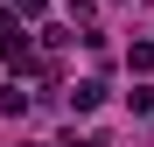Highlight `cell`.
I'll list each match as a JSON object with an SVG mask.
<instances>
[{"mask_svg": "<svg viewBox=\"0 0 154 147\" xmlns=\"http://www.w3.org/2000/svg\"><path fill=\"white\" fill-rule=\"evenodd\" d=\"M98 98H105V84H98V77L70 84V112H98Z\"/></svg>", "mask_w": 154, "mask_h": 147, "instance_id": "1", "label": "cell"}, {"mask_svg": "<svg viewBox=\"0 0 154 147\" xmlns=\"http://www.w3.org/2000/svg\"><path fill=\"white\" fill-rule=\"evenodd\" d=\"M133 70H154V42H133Z\"/></svg>", "mask_w": 154, "mask_h": 147, "instance_id": "3", "label": "cell"}, {"mask_svg": "<svg viewBox=\"0 0 154 147\" xmlns=\"http://www.w3.org/2000/svg\"><path fill=\"white\" fill-rule=\"evenodd\" d=\"M49 7V0H14V14H42Z\"/></svg>", "mask_w": 154, "mask_h": 147, "instance_id": "4", "label": "cell"}, {"mask_svg": "<svg viewBox=\"0 0 154 147\" xmlns=\"http://www.w3.org/2000/svg\"><path fill=\"white\" fill-rule=\"evenodd\" d=\"M14 112H28V98L21 91H0V119H14Z\"/></svg>", "mask_w": 154, "mask_h": 147, "instance_id": "2", "label": "cell"}]
</instances>
